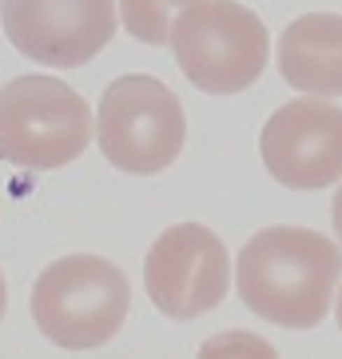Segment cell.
Instances as JSON below:
<instances>
[{"label":"cell","instance_id":"6da1fadb","mask_svg":"<svg viewBox=\"0 0 342 359\" xmlns=\"http://www.w3.org/2000/svg\"><path fill=\"white\" fill-rule=\"evenodd\" d=\"M342 252L322 231L311 228H263L251 236L235 264L243 304L263 323L306 332L318 327L339 292Z\"/></svg>","mask_w":342,"mask_h":359},{"label":"cell","instance_id":"7a4b0ae2","mask_svg":"<svg viewBox=\"0 0 342 359\" xmlns=\"http://www.w3.org/2000/svg\"><path fill=\"white\" fill-rule=\"evenodd\" d=\"M131 287L112 259L64 256L52 259L32 287V320L40 335L68 351L104 347L127 320Z\"/></svg>","mask_w":342,"mask_h":359},{"label":"cell","instance_id":"3957f363","mask_svg":"<svg viewBox=\"0 0 342 359\" xmlns=\"http://www.w3.org/2000/svg\"><path fill=\"white\" fill-rule=\"evenodd\" d=\"M92 108L56 76H16L0 88V160L24 172H56L92 144Z\"/></svg>","mask_w":342,"mask_h":359},{"label":"cell","instance_id":"277c9868","mask_svg":"<svg viewBox=\"0 0 342 359\" xmlns=\"http://www.w3.org/2000/svg\"><path fill=\"white\" fill-rule=\"evenodd\" d=\"M171 52L199 92L235 96L263 76L271 36L263 20L235 0H195L171 28Z\"/></svg>","mask_w":342,"mask_h":359},{"label":"cell","instance_id":"5b68a950","mask_svg":"<svg viewBox=\"0 0 342 359\" xmlns=\"http://www.w3.org/2000/svg\"><path fill=\"white\" fill-rule=\"evenodd\" d=\"M96 140L108 164L131 176H155L179 160L187 144L183 104L164 80L120 76L100 96Z\"/></svg>","mask_w":342,"mask_h":359},{"label":"cell","instance_id":"8992f818","mask_svg":"<svg viewBox=\"0 0 342 359\" xmlns=\"http://www.w3.org/2000/svg\"><path fill=\"white\" fill-rule=\"evenodd\" d=\"M231 280L227 248L203 224H176L143 259V287L167 320H195L223 304Z\"/></svg>","mask_w":342,"mask_h":359},{"label":"cell","instance_id":"52a82bcc","mask_svg":"<svg viewBox=\"0 0 342 359\" xmlns=\"http://www.w3.org/2000/svg\"><path fill=\"white\" fill-rule=\"evenodd\" d=\"M4 36L44 68H84L115 36V0H0Z\"/></svg>","mask_w":342,"mask_h":359},{"label":"cell","instance_id":"ba28073f","mask_svg":"<svg viewBox=\"0 0 342 359\" xmlns=\"http://www.w3.org/2000/svg\"><path fill=\"white\" fill-rule=\"evenodd\" d=\"M259 152L283 188H327L342 176V108H334L327 96L283 104L259 132Z\"/></svg>","mask_w":342,"mask_h":359},{"label":"cell","instance_id":"9c48e42d","mask_svg":"<svg viewBox=\"0 0 342 359\" xmlns=\"http://www.w3.org/2000/svg\"><path fill=\"white\" fill-rule=\"evenodd\" d=\"M283 80L311 96H342V16L306 13L279 36Z\"/></svg>","mask_w":342,"mask_h":359},{"label":"cell","instance_id":"30bf717a","mask_svg":"<svg viewBox=\"0 0 342 359\" xmlns=\"http://www.w3.org/2000/svg\"><path fill=\"white\" fill-rule=\"evenodd\" d=\"M195 0H120L124 28L143 44H171V28L179 13L191 8Z\"/></svg>","mask_w":342,"mask_h":359},{"label":"cell","instance_id":"8fae6325","mask_svg":"<svg viewBox=\"0 0 342 359\" xmlns=\"http://www.w3.org/2000/svg\"><path fill=\"white\" fill-rule=\"evenodd\" d=\"M330 219H334V236H339V244H342V188L334 192V208H330Z\"/></svg>","mask_w":342,"mask_h":359},{"label":"cell","instance_id":"7c38bea8","mask_svg":"<svg viewBox=\"0 0 342 359\" xmlns=\"http://www.w3.org/2000/svg\"><path fill=\"white\" fill-rule=\"evenodd\" d=\"M4 308H8V287H4V276H0V320H4Z\"/></svg>","mask_w":342,"mask_h":359},{"label":"cell","instance_id":"4fadbf2b","mask_svg":"<svg viewBox=\"0 0 342 359\" xmlns=\"http://www.w3.org/2000/svg\"><path fill=\"white\" fill-rule=\"evenodd\" d=\"M334 316H339V327H342V287H339V308H334Z\"/></svg>","mask_w":342,"mask_h":359}]
</instances>
